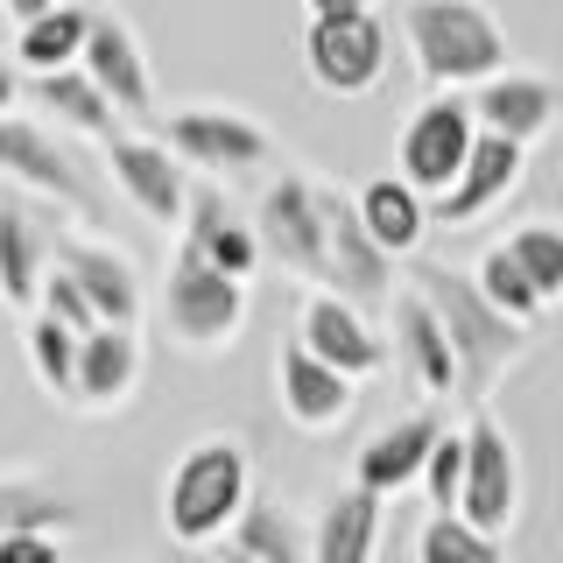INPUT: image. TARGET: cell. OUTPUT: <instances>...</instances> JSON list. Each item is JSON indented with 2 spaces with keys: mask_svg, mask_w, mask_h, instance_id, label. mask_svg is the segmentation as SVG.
I'll return each mask as SVG.
<instances>
[{
  "mask_svg": "<svg viewBox=\"0 0 563 563\" xmlns=\"http://www.w3.org/2000/svg\"><path fill=\"white\" fill-rule=\"evenodd\" d=\"M14 99H22V70H14L8 57H0V120L14 113Z\"/></svg>",
  "mask_w": 563,
  "mask_h": 563,
  "instance_id": "f35d334b",
  "label": "cell"
},
{
  "mask_svg": "<svg viewBox=\"0 0 563 563\" xmlns=\"http://www.w3.org/2000/svg\"><path fill=\"white\" fill-rule=\"evenodd\" d=\"M472 282H479V296H486V303L500 310V317H515V324H528V331L542 324V296L528 289V275H521V261L507 254V240L479 254V268H472Z\"/></svg>",
  "mask_w": 563,
  "mask_h": 563,
  "instance_id": "f546056e",
  "label": "cell"
},
{
  "mask_svg": "<svg viewBox=\"0 0 563 563\" xmlns=\"http://www.w3.org/2000/svg\"><path fill=\"white\" fill-rule=\"evenodd\" d=\"M163 141L184 155V169H205L211 184L275 169V134L240 106H176L163 113Z\"/></svg>",
  "mask_w": 563,
  "mask_h": 563,
  "instance_id": "52a82bcc",
  "label": "cell"
},
{
  "mask_svg": "<svg viewBox=\"0 0 563 563\" xmlns=\"http://www.w3.org/2000/svg\"><path fill=\"white\" fill-rule=\"evenodd\" d=\"M35 310H43V317H57V324H64V331H78V339H92V331H99V310L85 303V289H78V282H70L64 268H49V282H43V303H35Z\"/></svg>",
  "mask_w": 563,
  "mask_h": 563,
  "instance_id": "e575fe53",
  "label": "cell"
},
{
  "mask_svg": "<svg viewBox=\"0 0 563 563\" xmlns=\"http://www.w3.org/2000/svg\"><path fill=\"white\" fill-rule=\"evenodd\" d=\"M49 268H57V225H49V211L29 190L0 184V303L35 317Z\"/></svg>",
  "mask_w": 563,
  "mask_h": 563,
  "instance_id": "7c38bea8",
  "label": "cell"
},
{
  "mask_svg": "<svg viewBox=\"0 0 563 563\" xmlns=\"http://www.w3.org/2000/svg\"><path fill=\"white\" fill-rule=\"evenodd\" d=\"M422 493H430V515H457L465 507V430H444V444L422 465Z\"/></svg>",
  "mask_w": 563,
  "mask_h": 563,
  "instance_id": "836d02e7",
  "label": "cell"
},
{
  "mask_svg": "<svg viewBox=\"0 0 563 563\" xmlns=\"http://www.w3.org/2000/svg\"><path fill=\"white\" fill-rule=\"evenodd\" d=\"M444 409L437 401H422V409L409 416H395L387 430H374L360 444V457H352V486L360 493H374V500H395V493H409L422 486V465H430V451L444 444Z\"/></svg>",
  "mask_w": 563,
  "mask_h": 563,
  "instance_id": "5bb4252c",
  "label": "cell"
},
{
  "mask_svg": "<svg viewBox=\"0 0 563 563\" xmlns=\"http://www.w3.org/2000/svg\"><path fill=\"white\" fill-rule=\"evenodd\" d=\"M57 268L85 289V303L99 310V324H128V331H141V275H134L128 254H113L106 240L57 233Z\"/></svg>",
  "mask_w": 563,
  "mask_h": 563,
  "instance_id": "ac0fdd59",
  "label": "cell"
},
{
  "mask_svg": "<svg viewBox=\"0 0 563 563\" xmlns=\"http://www.w3.org/2000/svg\"><path fill=\"white\" fill-rule=\"evenodd\" d=\"M106 169H113L120 198H128L148 225H169V233H184V211H190V169L184 155L169 148V141H148V134H128L120 128L106 141Z\"/></svg>",
  "mask_w": 563,
  "mask_h": 563,
  "instance_id": "8fae6325",
  "label": "cell"
},
{
  "mask_svg": "<svg viewBox=\"0 0 563 563\" xmlns=\"http://www.w3.org/2000/svg\"><path fill=\"white\" fill-rule=\"evenodd\" d=\"M401 35L437 92H479L507 70V29L486 0H409Z\"/></svg>",
  "mask_w": 563,
  "mask_h": 563,
  "instance_id": "3957f363",
  "label": "cell"
},
{
  "mask_svg": "<svg viewBox=\"0 0 563 563\" xmlns=\"http://www.w3.org/2000/svg\"><path fill=\"white\" fill-rule=\"evenodd\" d=\"M246 507H254V457H246L240 437H198V444H184V457L163 479L169 542H184V550L225 542Z\"/></svg>",
  "mask_w": 563,
  "mask_h": 563,
  "instance_id": "7a4b0ae2",
  "label": "cell"
},
{
  "mask_svg": "<svg viewBox=\"0 0 563 563\" xmlns=\"http://www.w3.org/2000/svg\"><path fill=\"white\" fill-rule=\"evenodd\" d=\"M387 352H395L401 380H409L416 395H430V401L457 395V352L444 339V324H437V310L422 303L416 289L387 296Z\"/></svg>",
  "mask_w": 563,
  "mask_h": 563,
  "instance_id": "9a60e30c",
  "label": "cell"
},
{
  "mask_svg": "<svg viewBox=\"0 0 563 563\" xmlns=\"http://www.w3.org/2000/svg\"><path fill=\"white\" fill-rule=\"evenodd\" d=\"M409 289L437 310V324H444V339L457 352V395H465L472 409H486L493 387L507 380V366L528 352V324L493 310L472 275L444 268V261H422V254L409 261Z\"/></svg>",
  "mask_w": 563,
  "mask_h": 563,
  "instance_id": "6da1fadb",
  "label": "cell"
},
{
  "mask_svg": "<svg viewBox=\"0 0 563 563\" xmlns=\"http://www.w3.org/2000/svg\"><path fill=\"white\" fill-rule=\"evenodd\" d=\"M0 563H70L57 536H43V528H14V536H0Z\"/></svg>",
  "mask_w": 563,
  "mask_h": 563,
  "instance_id": "d590c367",
  "label": "cell"
},
{
  "mask_svg": "<svg viewBox=\"0 0 563 563\" xmlns=\"http://www.w3.org/2000/svg\"><path fill=\"white\" fill-rule=\"evenodd\" d=\"M64 521H78V507H70L64 493H49L43 479H0V536H14V528L57 536Z\"/></svg>",
  "mask_w": 563,
  "mask_h": 563,
  "instance_id": "d6a6232c",
  "label": "cell"
},
{
  "mask_svg": "<svg viewBox=\"0 0 563 563\" xmlns=\"http://www.w3.org/2000/svg\"><path fill=\"white\" fill-rule=\"evenodd\" d=\"M219 563H246V556H240V550H219Z\"/></svg>",
  "mask_w": 563,
  "mask_h": 563,
  "instance_id": "ab89813d",
  "label": "cell"
},
{
  "mask_svg": "<svg viewBox=\"0 0 563 563\" xmlns=\"http://www.w3.org/2000/svg\"><path fill=\"white\" fill-rule=\"evenodd\" d=\"M457 515L486 528V536H507L521 515V451L493 409H472L465 422V507Z\"/></svg>",
  "mask_w": 563,
  "mask_h": 563,
  "instance_id": "30bf717a",
  "label": "cell"
},
{
  "mask_svg": "<svg viewBox=\"0 0 563 563\" xmlns=\"http://www.w3.org/2000/svg\"><path fill=\"white\" fill-rule=\"evenodd\" d=\"M29 366L57 401H78V331H64L57 317H29Z\"/></svg>",
  "mask_w": 563,
  "mask_h": 563,
  "instance_id": "1f68e13d",
  "label": "cell"
},
{
  "mask_svg": "<svg viewBox=\"0 0 563 563\" xmlns=\"http://www.w3.org/2000/svg\"><path fill=\"white\" fill-rule=\"evenodd\" d=\"M254 233H261V254L282 261L296 282L310 289H331V211H324V184L282 169L254 205Z\"/></svg>",
  "mask_w": 563,
  "mask_h": 563,
  "instance_id": "8992f818",
  "label": "cell"
},
{
  "mask_svg": "<svg viewBox=\"0 0 563 563\" xmlns=\"http://www.w3.org/2000/svg\"><path fill=\"white\" fill-rule=\"evenodd\" d=\"M507 254L521 261V275H528V289L542 296V310L563 303V225L556 219H528L507 233Z\"/></svg>",
  "mask_w": 563,
  "mask_h": 563,
  "instance_id": "f1b7e54d",
  "label": "cell"
},
{
  "mask_svg": "<svg viewBox=\"0 0 563 563\" xmlns=\"http://www.w3.org/2000/svg\"><path fill=\"white\" fill-rule=\"evenodd\" d=\"M324 211H331V296L345 303H387L395 296V254H380L374 233L360 225V205L324 190Z\"/></svg>",
  "mask_w": 563,
  "mask_h": 563,
  "instance_id": "e0dca14e",
  "label": "cell"
},
{
  "mask_svg": "<svg viewBox=\"0 0 563 563\" xmlns=\"http://www.w3.org/2000/svg\"><path fill=\"white\" fill-rule=\"evenodd\" d=\"M416 563H507L500 536L472 528L465 515H430L416 536Z\"/></svg>",
  "mask_w": 563,
  "mask_h": 563,
  "instance_id": "4dcf8cb0",
  "label": "cell"
},
{
  "mask_svg": "<svg viewBox=\"0 0 563 563\" xmlns=\"http://www.w3.org/2000/svg\"><path fill=\"white\" fill-rule=\"evenodd\" d=\"M92 0H64L49 8L43 22L14 29V70L22 78H57V70H78L85 64V43H92Z\"/></svg>",
  "mask_w": 563,
  "mask_h": 563,
  "instance_id": "cb8c5ba5",
  "label": "cell"
},
{
  "mask_svg": "<svg viewBox=\"0 0 563 563\" xmlns=\"http://www.w3.org/2000/svg\"><path fill=\"white\" fill-rule=\"evenodd\" d=\"M0 8H8V22H14V29H29V22H43L49 8H64V0H0Z\"/></svg>",
  "mask_w": 563,
  "mask_h": 563,
  "instance_id": "74e56055",
  "label": "cell"
},
{
  "mask_svg": "<svg viewBox=\"0 0 563 563\" xmlns=\"http://www.w3.org/2000/svg\"><path fill=\"white\" fill-rule=\"evenodd\" d=\"M0 184L29 190V198H49V205H70L85 225L106 219V198H99L92 176H85V163L49 128H35V120H22V113L0 120Z\"/></svg>",
  "mask_w": 563,
  "mask_h": 563,
  "instance_id": "ba28073f",
  "label": "cell"
},
{
  "mask_svg": "<svg viewBox=\"0 0 563 563\" xmlns=\"http://www.w3.org/2000/svg\"><path fill=\"white\" fill-rule=\"evenodd\" d=\"M225 550H240L246 563H310V536L296 528V515L282 500H261V493H254V507L240 515V528H233Z\"/></svg>",
  "mask_w": 563,
  "mask_h": 563,
  "instance_id": "83f0119b",
  "label": "cell"
},
{
  "mask_svg": "<svg viewBox=\"0 0 563 563\" xmlns=\"http://www.w3.org/2000/svg\"><path fill=\"white\" fill-rule=\"evenodd\" d=\"M78 70L99 85L106 99H113V113H128V120H148L155 113V70H148V57H141V35L120 22L113 8L92 14V43H85V64Z\"/></svg>",
  "mask_w": 563,
  "mask_h": 563,
  "instance_id": "2e32d148",
  "label": "cell"
},
{
  "mask_svg": "<svg viewBox=\"0 0 563 563\" xmlns=\"http://www.w3.org/2000/svg\"><path fill=\"white\" fill-rule=\"evenodd\" d=\"M141 387V331L128 324H99L92 339H78V409H120Z\"/></svg>",
  "mask_w": 563,
  "mask_h": 563,
  "instance_id": "603a6c76",
  "label": "cell"
},
{
  "mask_svg": "<svg viewBox=\"0 0 563 563\" xmlns=\"http://www.w3.org/2000/svg\"><path fill=\"white\" fill-rule=\"evenodd\" d=\"M303 70L317 92L360 99L387 78V22L380 14H339V22H303Z\"/></svg>",
  "mask_w": 563,
  "mask_h": 563,
  "instance_id": "9c48e42d",
  "label": "cell"
},
{
  "mask_svg": "<svg viewBox=\"0 0 563 563\" xmlns=\"http://www.w3.org/2000/svg\"><path fill=\"white\" fill-rule=\"evenodd\" d=\"M176 246H190V254H205L219 275H233V282H254V268L268 254H261V233H254V219H240L233 205H225V190L219 184H198L190 190V211H184V240Z\"/></svg>",
  "mask_w": 563,
  "mask_h": 563,
  "instance_id": "ffe728a7",
  "label": "cell"
},
{
  "mask_svg": "<svg viewBox=\"0 0 563 563\" xmlns=\"http://www.w3.org/2000/svg\"><path fill=\"white\" fill-rule=\"evenodd\" d=\"M296 345L317 352V360H324L331 374H345L352 387L374 380L380 366H395V352H387V339H380L374 324H366V310H360V303H345V296H331V289H310V296H303V317H296Z\"/></svg>",
  "mask_w": 563,
  "mask_h": 563,
  "instance_id": "4fadbf2b",
  "label": "cell"
},
{
  "mask_svg": "<svg viewBox=\"0 0 563 563\" xmlns=\"http://www.w3.org/2000/svg\"><path fill=\"white\" fill-rule=\"evenodd\" d=\"M360 225L374 233V246L380 254H395V261H416V246H422V233H430V198H416L401 176H374V184L360 190Z\"/></svg>",
  "mask_w": 563,
  "mask_h": 563,
  "instance_id": "484cf974",
  "label": "cell"
},
{
  "mask_svg": "<svg viewBox=\"0 0 563 563\" xmlns=\"http://www.w3.org/2000/svg\"><path fill=\"white\" fill-rule=\"evenodd\" d=\"M275 395H282V416L310 437L339 430L352 416V380L331 374V366L317 360V352H303L296 339H282V352H275Z\"/></svg>",
  "mask_w": 563,
  "mask_h": 563,
  "instance_id": "d6986e66",
  "label": "cell"
},
{
  "mask_svg": "<svg viewBox=\"0 0 563 563\" xmlns=\"http://www.w3.org/2000/svg\"><path fill=\"white\" fill-rule=\"evenodd\" d=\"M246 324V282L219 275L205 254L176 246L163 268V331L184 352H225Z\"/></svg>",
  "mask_w": 563,
  "mask_h": 563,
  "instance_id": "277c9868",
  "label": "cell"
},
{
  "mask_svg": "<svg viewBox=\"0 0 563 563\" xmlns=\"http://www.w3.org/2000/svg\"><path fill=\"white\" fill-rule=\"evenodd\" d=\"M380 556V500L360 486L331 493L310 521V563H374Z\"/></svg>",
  "mask_w": 563,
  "mask_h": 563,
  "instance_id": "d4e9b609",
  "label": "cell"
},
{
  "mask_svg": "<svg viewBox=\"0 0 563 563\" xmlns=\"http://www.w3.org/2000/svg\"><path fill=\"white\" fill-rule=\"evenodd\" d=\"M556 85L542 78V70H500L493 85H479L472 92V113H479V128L486 134H500V141H515V148H536L542 134L556 128Z\"/></svg>",
  "mask_w": 563,
  "mask_h": 563,
  "instance_id": "44dd1931",
  "label": "cell"
},
{
  "mask_svg": "<svg viewBox=\"0 0 563 563\" xmlns=\"http://www.w3.org/2000/svg\"><path fill=\"white\" fill-rule=\"evenodd\" d=\"M521 169H528V148H515V141H500V134H486V128H479V148H472L465 176H457L444 198L430 205V219H437V225H451V233H465L472 219H486V211L521 184Z\"/></svg>",
  "mask_w": 563,
  "mask_h": 563,
  "instance_id": "7402d4cb",
  "label": "cell"
},
{
  "mask_svg": "<svg viewBox=\"0 0 563 563\" xmlns=\"http://www.w3.org/2000/svg\"><path fill=\"white\" fill-rule=\"evenodd\" d=\"M310 22H339V14H374V0H303Z\"/></svg>",
  "mask_w": 563,
  "mask_h": 563,
  "instance_id": "8d00e7d4",
  "label": "cell"
},
{
  "mask_svg": "<svg viewBox=\"0 0 563 563\" xmlns=\"http://www.w3.org/2000/svg\"><path fill=\"white\" fill-rule=\"evenodd\" d=\"M29 99L35 106H49L57 120H70L78 134H92V141H113L120 134V113H113V99L99 92L85 70H57V78H29Z\"/></svg>",
  "mask_w": 563,
  "mask_h": 563,
  "instance_id": "4316f807",
  "label": "cell"
},
{
  "mask_svg": "<svg viewBox=\"0 0 563 563\" xmlns=\"http://www.w3.org/2000/svg\"><path fill=\"white\" fill-rule=\"evenodd\" d=\"M472 148H479V113H472V92H430L401 120L395 134V169L416 198H444V190L465 176Z\"/></svg>",
  "mask_w": 563,
  "mask_h": 563,
  "instance_id": "5b68a950",
  "label": "cell"
}]
</instances>
